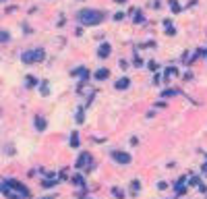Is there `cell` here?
I'll return each instance as SVG.
<instances>
[{
  "instance_id": "603a6c76",
  "label": "cell",
  "mask_w": 207,
  "mask_h": 199,
  "mask_svg": "<svg viewBox=\"0 0 207 199\" xmlns=\"http://www.w3.org/2000/svg\"><path fill=\"white\" fill-rule=\"evenodd\" d=\"M203 174H207V162L203 164Z\"/></svg>"
},
{
  "instance_id": "2e32d148",
  "label": "cell",
  "mask_w": 207,
  "mask_h": 199,
  "mask_svg": "<svg viewBox=\"0 0 207 199\" xmlns=\"http://www.w3.org/2000/svg\"><path fill=\"white\" fill-rule=\"evenodd\" d=\"M131 189H133V191L137 193L139 189H141V183H139V180H133V185H131Z\"/></svg>"
},
{
  "instance_id": "44dd1931",
  "label": "cell",
  "mask_w": 207,
  "mask_h": 199,
  "mask_svg": "<svg viewBox=\"0 0 207 199\" xmlns=\"http://www.w3.org/2000/svg\"><path fill=\"white\" fill-rule=\"evenodd\" d=\"M42 94L48 95V83H42Z\"/></svg>"
},
{
  "instance_id": "9a60e30c",
  "label": "cell",
  "mask_w": 207,
  "mask_h": 199,
  "mask_svg": "<svg viewBox=\"0 0 207 199\" xmlns=\"http://www.w3.org/2000/svg\"><path fill=\"white\" fill-rule=\"evenodd\" d=\"M112 193H114V197H118V199H122V197H124V193H122V191H120V189H112Z\"/></svg>"
},
{
  "instance_id": "7c38bea8",
  "label": "cell",
  "mask_w": 207,
  "mask_h": 199,
  "mask_svg": "<svg viewBox=\"0 0 207 199\" xmlns=\"http://www.w3.org/2000/svg\"><path fill=\"white\" fill-rule=\"evenodd\" d=\"M178 75V70L174 69V67H170V69H166V79H170V77H176Z\"/></svg>"
},
{
  "instance_id": "5b68a950",
  "label": "cell",
  "mask_w": 207,
  "mask_h": 199,
  "mask_svg": "<svg viewBox=\"0 0 207 199\" xmlns=\"http://www.w3.org/2000/svg\"><path fill=\"white\" fill-rule=\"evenodd\" d=\"M89 162H91V156L87 152H83L79 158H77V168H85V166H89Z\"/></svg>"
},
{
  "instance_id": "e0dca14e",
  "label": "cell",
  "mask_w": 207,
  "mask_h": 199,
  "mask_svg": "<svg viewBox=\"0 0 207 199\" xmlns=\"http://www.w3.org/2000/svg\"><path fill=\"white\" fill-rule=\"evenodd\" d=\"M35 83H37V81H35V77H31V75H29V77H27V85H29V87H33Z\"/></svg>"
},
{
  "instance_id": "8992f818",
  "label": "cell",
  "mask_w": 207,
  "mask_h": 199,
  "mask_svg": "<svg viewBox=\"0 0 207 199\" xmlns=\"http://www.w3.org/2000/svg\"><path fill=\"white\" fill-rule=\"evenodd\" d=\"M110 52H112L110 44H102L100 50H97V56H100V58H108V56H110Z\"/></svg>"
},
{
  "instance_id": "52a82bcc",
  "label": "cell",
  "mask_w": 207,
  "mask_h": 199,
  "mask_svg": "<svg viewBox=\"0 0 207 199\" xmlns=\"http://www.w3.org/2000/svg\"><path fill=\"white\" fill-rule=\"evenodd\" d=\"M97 81H104V79H108L110 77V70L108 69H100V70H95V75H93Z\"/></svg>"
},
{
  "instance_id": "30bf717a",
  "label": "cell",
  "mask_w": 207,
  "mask_h": 199,
  "mask_svg": "<svg viewBox=\"0 0 207 199\" xmlns=\"http://www.w3.org/2000/svg\"><path fill=\"white\" fill-rule=\"evenodd\" d=\"M70 147H79V133L75 131L73 137H70Z\"/></svg>"
},
{
  "instance_id": "ba28073f",
  "label": "cell",
  "mask_w": 207,
  "mask_h": 199,
  "mask_svg": "<svg viewBox=\"0 0 207 199\" xmlns=\"http://www.w3.org/2000/svg\"><path fill=\"white\" fill-rule=\"evenodd\" d=\"M128 85H131V79L128 77H122L120 81H116V89H127Z\"/></svg>"
},
{
  "instance_id": "8fae6325",
  "label": "cell",
  "mask_w": 207,
  "mask_h": 199,
  "mask_svg": "<svg viewBox=\"0 0 207 199\" xmlns=\"http://www.w3.org/2000/svg\"><path fill=\"white\" fill-rule=\"evenodd\" d=\"M73 183H75V185H79V187L85 185V180H83V176H81V174H75V176H73Z\"/></svg>"
},
{
  "instance_id": "cb8c5ba5",
  "label": "cell",
  "mask_w": 207,
  "mask_h": 199,
  "mask_svg": "<svg viewBox=\"0 0 207 199\" xmlns=\"http://www.w3.org/2000/svg\"><path fill=\"white\" fill-rule=\"evenodd\" d=\"M46 199H50V197H46Z\"/></svg>"
},
{
  "instance_id": "5bb4252c",
  "label": "cell",
  "mask_w": 207,
  "mask_h": 199,
  "mask_svg": "<svg viewBox=\"0 0 207 199\" xmlns=\"http://www.w3.org/2000/svg\"><path fill=\"white\" fill-rule=\"evenodd\" d=\"M170 9H172L174 12H180V4H178L176 0H170Z\"/></svg>"
},
{
  "instance_id": "277c9868",
  "label": "cell",
  "mask_w": 207,
  "mask_h": 199,
  "mask_svg": "<svg viewBox=\"0 0 207 199\" xmlns=\"http://www.w3.org/2000/svg\"><path fill=\"white\" fill-rule=\"evenodd\" d=\"M4 185H6V187L17 189L19 193H23V197H29V191H27V187H25V185H21V183H17V180H12V178H8V180H6Z\"/></svg>"
},
{
  "instance_id": "ac0fdd59",
  "label": "cell",
  "mask_w": 207,
  "mask_h": 199,
  "mask_svg": "<svg viewBox=\"0 0 207 199\" xmlns=\"http://www.w3.org/2000/svg\"><path fill=\"white\" fill-rule=\"evenodd\" d=\"M0 42H8V33L6 31H0Z\"/></svg>"
},
{
  "instance_id": "7402d4cb",
  "label": "cell",
  "mask_w": 207,
  "mask_h": 199,
  "mask_svg": "<svg viewBox=\"0 0 207 199\" xmlns=\"http://www.w3.org/2000/svg\"><path fill=\"white\" fill-rule=\"evenodd\" d=\"M141 64H143V60L139 58V56H135V67H141Z\"/></svg>"
},
{
  "instance_id": "9c48e42d",
  "label": "cell",
  "mask_w": 207,
  "mask_h": 199,
  "mask_svg": "<svg viewBox=\"0 0 207 199\" xmlns=\"http://www.w3.org/2000/svg\"><path fill=\"white\" fill-rule=\"evenodd\" d=\"M35 129H37V131H44V129H46V118L35 116Z\"/></svg>"
},
{
  "instance_id": "d6986e66",
  "label": "cell",
  "mask_w": 207,
  "mask_h": 199,
  "mask_svg": "<svg viewBox=\"0 0 207 199\" xmlns=\"http://www.w3.org/2000/svg\"><path fill=\"white\" fill-rule=\"evenodd\" d=\"M135 21H137V23H143V15H141V12H135Z\"/></svg>"
},
{
  "instance_id": "6da1fadb",
  "label": "cell",
  "mask_w": 207,
  "mask_h": 199,
  "mask_svg": "<svg viewBox=\"0 0 207 199\" xmlns=\"http://www.w3.org/2000/svg\"><path fill=\"white\" fill-rule=\"evenodd\" d=\"M81 25H97L104 21V12L100 11H93V9H83V11L77 15Z\"/></svg>"
},
{
  "instance_id": "7a4b0ae2",
  "label": "cell",
  "mask_w": 207,
  "mask_h": 199,
  "mask_svg": "<svg viewBox=\"0 0 207 199\" xmlns=\"http://www.w3.org/2000/svg\"><path fill=\"white\" fill-rule=\"evenodd\" d=\"M46 58V52L42 50V48H35V50H27L21 54V60H23L25 64H35V62H42V60Z\"/></svg>"
},
{
  "instance_id": "ffe728a7",
  "label": "cell",
  "mask_w": 207,
  "mask_h": 199,
  "mask_svg": "<svg viewBox=\"0 0 207 199\" xmlns=\"http://www.w3.org/2000/svg\"><path fill=\"white\" fill-rule=\"evenodd\" d=\"M83 118H85V116H83V110L79 108V114H77V122H83Z\"/></svg>"
},
{
  "instance_id": "3957f363",
  "label": "cell",
  "mask_w": 207,
  "mask_h": 199,
  "mask_svg": "<svg viewBox=\"0 0 207 199\" xmlns=\"http://www.w3.org/2000/svg\"><path fill=\"white\" fill-rule=\"evenodd\" d=\"M112 158H114L118 164H131V160H133V158H131L127 152H118V149H116V152H112Z\"/></svg>"
},
{
  "instance_id": "4fadbf2b",
  "label": "cell",
  "mask_w": 207,
  "mask_h": 199,
  "mask_svg": "<svg viewBox=\"0 0 207 199\" xmlns=\"http://www.w3.org/2000/svg\"><path fill=\"white\" fill-rule=\"evenodd\" d=\"M176 94H178V89H166V91H161L164 98H172V95H176Z\"/></svg>"
}]
</instances>
